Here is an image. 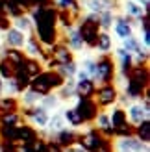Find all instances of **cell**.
Listing matches in <instances>:
<instances>
[{
    "label": "cell",
    "mask_w": 150,
    "mask_h": 152,
    "mask_svg": "<svg viewBox=\"0 0 150 152\" xmlns=\"http://www.w3.org/2000/svg\"><path fill=\"white\" fill-rule=\"evenodd\" d=\"M26 117H32L33 119V123L37 126H47L48 124V111L44 110V108H37V106H33V108H28L26 110Z\"/></svg>",
    "instance_id": "cell-9"
},
{
    "label": "cell",
    "mask_w": 150,
    "mask_h": 152,
    "mask_svg": "<svg viewBox=\"0 0 150 152\" xmlns=\"http://www.w3.org/2000/svg\"><path fill=\"white\" fill-rule=\"evenodd\" d=\"M15 71H17V65H13L9 59H6V58L0 59V78L11 80L15 76Z\"/></svg>",
    "instance_id": "cell-20"
},
{
    "label": "cell",
    "mask_w": 150,
    "mask_h": 152,
    "mask_svg": "<svg viewBox=\"0 0 150 152\" xmlns=\"http://www.w3.org/2000/svg\"><path fill=\"white\" fill-rule=\"evenodd\" d=\"M119 98V89L113 86V83H106V86L98 87V91H96V104L102 106V108H106V106H111L115 104Z\"/></svg>",
    "instance_id": "cell-4"
},
{
    "label": "cell",
    "mask_w": 150,
    "mask_h": 152,
    "mask_svg": "<svg viewBox=\"0 0 150 152\" xmlns=\"http://www.w3.org/2000/svg\"><path fill=\"white\" fill-rule=\"evenodd\" d=\"M124 11H126L128 17H135V19H141V17L146 15V11L137 2H133V0H126V2H124Z\"/></svg>",
    "instance_id": "cell-19"
},
{
    "label": "cell",
    "mask_w": 150,
    "mask_h": 152,
    "mask_svg": "<svg viewBox=\"0 0 150 152\" xmlns=\"http://www.w3.org/2000/svg\"><path fill=\"white\" fill-rule=\"evenodd\" d=\"M19 108V102L17 98H13L11 95L2 96L0 98V113H9V111H17Z\"/></svg>",
    "instance_id": "cell-22"
},
{
    "label": "cell",
    "mask_w": 150,
    "mask_h": 152,
    "mask_svg": "<svg viewBox=\"0 0 150 152\" xmlns=\"http://www.w3.org/2000/svg\"><path fill=\"white\" fill-rule=\"evenodd\" d=\"M76 139H78V135L74 134L72 130H67V128H63V130H59L58 132V145L59 147H71L72 143H76Z\"/></svg>",
    "instance_id": "cell-17"
},
{
    "label": "cell",
    "mask_w": 150,
    "mask_h": 152,
    "mask_svg": "<svg viewBox=\"0 0 150 152\" xmlns=\"http://www.w3.org/2000/svg\"><path fill=\"white\" fill-rule=\"evenodd\" d=\"M63 119H65V121H69V124H72V126H82V124H84V121H82V117H80V113L76 111V108H69V110H65Z\"/></svg>",
    "instance_id": "cell-25"
},
{
    "label": "cell",
    "mask_w": 150,
    "mask_h": 152,
    "mask_svg": "<svg viewBox=\"0 0 150 152\" xmlns=\"http://www.w3.org/2000/svg\"><path fill=\"white\" fill-rule=\"evenodd\" d=\"M58 96H54V95H44V98H43V104H41V108H44V110H48V108H56L58 106Z\"/></svg>",
    "instance_id": "cell-36"
},
{
    "label": "cell",
    "mask_w": 150,
    "mask_h": 152,
    "mask_svg": "<svg viewBox=\"0 0 150 152\" xmlns=\"http://www.w3.org/2000/svg\"><path fill=\"white\" fill-rule=\"evenodd\" d=\"M137 2H139V6H141V7H143V10H145V11H148V6H150V0H137Z\"/></svg>",
    "instance_id": "cell-41"
},
{
    "label": "cell",
    "mask_w": 150,
    "mask_h": 152,
    "mask_svg": "<svg viewBox=\"0 0 150 152\" xmlns=\"http://www.w3.org/2000/svg\"><path fill=\"white\" fill-rule=\"evenodd\" d=\"M109 123H111V128H113V132L117 130V128H121L124 124H128V119H126V111L121 110V108H115L113 111H111L109 115Z\"/></svg>",
    "instance_id": "cell-14"
},
{
    "label": "cell",
    "mask_w": 150,
    "mask_h": 152,
    "mask_svg": "<svg viewBox=\"0 0 150 152\" xmlns=\"http://www.w3.org/2000/svg\"><path fill=\"white\" fill-rule=\"evenodd\" d=\"M96 17H98V26L104 28V30H108L111 24H113V20H115L113 11H104V13H100V15H96Z\"/></svg>",
    "instance_id": "cell-29"
},
{
    "label": "cell",
    "mask_w": 150,
    "mask_h": 152,
    "mask_svg": "<svg viewBox=\"0 0 150 152\" xmlns=\"http://www.w3.org/2000/svg\"><path fill=\"white\" fill-rule=\"evenodd\" d=\"M84 6L93 15H100L104 11H111V7H115V0H84Z\"/></svg>",
    "instance_id": "cell-7"
},
{
    "label": "cell",
    "mask_w": 150,
    "mask_h": 152,
    "mask_svg": "<svg viewBox=\"0 0 150 152\" xmlns=\"http://www.w3.org/2000/svg\"><path fill=\"white\" fill-rule=\"evenodd\" d=\"M132 24L130 20H126L124 17H119L115 22V34L121 37V39H126V37H132Z\"/></svg>",
    "instance_id": "cell-15"
},
{
    "label": "cell",
    "mask_w": 150,
    "mask_h": 152,
    "mask_svg": "<svg viewBox=\"0 0 150 152\" xmlns=\"http://www.w3.org/2000/svg\"><path fill=\"white\" fill-rule=\"evenodd\" d=\"M59 89H61V98H71V96L76 95V89H74V83H72V82H69L67 86L63 83Z\"/></svg>",
    "instance_id": "cell-34"
},
{
    "label": "cell",
    "mask_w": 150,
    "mask_h": 152,
    "mask_svg": "<svg viewBox=\"0 0 150 152\" xmlns=\"http://www.w3.org/2000/svg\"><path fill=\"white\" fill-rule=\"evenodd\" d=\"M58 72L61 74V78H63V80H65V78H71V76H74V74L78 72V69H76V63H74V61H71V63H67V65H61Z\"/></svg>",
    "instance_id": "cell-31"
},
{
    "label": "cell",
    "mask_w": 150,
    "mask_h": 152,
    "mask_svg": "<svg viewBox=\"0 0 150 152\" xmlns=\"http://www.w3.org/2000/svg\"><path fill=\"white\" fill-rule=\"evenodd\" d=\"M26 52H28V56L30 58H43V54H44V50L41 48V43H37V39L35 37H30V39H26Z\"/></svg>",
    "instance_id": "cell-18"
},
{
    "label": "cell",
    "mask_w": 150,
    "mask_h": 152,
    "mask_svg": "<svg viewBox=\"0 0 150 152\" xmlns=\"http://www.w3.org/2000/svg\"><path fill=\"white\" fill-rule=\"evenodd\" d=\"M37 139V132H35V128L32 126H17V141H22V143H32Z\"/></svg>",
    "instance_id": "cell-13"
},
{
    "label": "cell",
    "mask_w": 150,
    "mask_h": 152,
    "mask_svg": "<svg viewBox=\"0 0 150 152\" xmlns=\"http://www.w3.org/2000/svg\"><path fill=\"white\" fill-rule=\"evenodd\" d=\"M96 48H98L102 54H108V52L111 50V35L108 34V32H100L98 34V37H96V45H95Z\"/></svg>",
    "instance_id": "cell-21"
},
{
    "label": "cell",
    "mask_w": 150,
    "mask_h": 152,
    "mask_svg": "<svg viewBox=\"0 0 150 152\" xmlns=\"http://www.w3.org/2000/svg\"><path fill=\"white\" fill-rule=\"evenodd\" d=\"M96 78H98L104 86L111 83L115 78V63H113V59L106 54L96 59Z\"/></svg>",
    "instance_id": "cell-3"
},
{
    "label": "cell",
    "mask_w": 150,
    "mask_h": 152,
    "mask_svg": "<svg viewBox=\"0 0 150 152\" xmlns=\"http://www.w3.org/2000/svg\"><path fill=\"white\" fill-rule=\"evenodd\" d=\"M78 34H80V37H82V41H84V45H87V47L95 48V45H96V37H98V34H100L98 17L91 13L89 17L82 19V20H80V26H78Z\"/></svg>",
    "instance_id": "cell-2"
},
{
    "label": "cell",
    "mask_w": 150,
    "mask_h": 152,
    "mask_svg": "<svg viewBox=\"0 0 150 152\" xmlns=\"http://www.w3.org/2000/svg\"><path fill=\"white\" fill-rule=\"evenodd\" d=\"M95 152H113V148H111V143L108 141V139H104L98 147H96V150Z\"/></svg>",
    "instance_id": "cell-37"
},
{
    "label": "cell",
    "mask_w": 150,
    "mask_h": 152,
    "mask_svg": "<svg viewBox=\"0 0 150 152\" xmlns=\"http://www.w3.org/2000/svg\"><path fill=\"white\" fill-rule=\"evenodd\" d=\"M67 45H69L71 50H82V48H84V41H82L78 30H71V32H69V37H67Z\"/></svg>",
    "instance_id": "cell-23"
},
{
    "label": "cell",
    "mask_w": 150,
    "mask_h": 152,
    "mask_svg": "<svg viewBox=\"0 0 150 152\" xmlns=\"http://www.w3.org/2000/svg\"><path fill=\"white\" fill-rule=\"evenodd\" d=\"M63 115H54V117H52V119H48V130L50 132H59V130H63Z\"/></svg>",
    "instance_id": "cell-32"
},
{
    "label": "cell",
    "mask_w": 150,
    "mask_h": 152,
    "mask_svg": "<svg viewBox=\"0 0 150 152\" xmlns=\"http://www.w3.org/2000/svg\"><path fill=\"white\" fill-rule=\"evenodd\" d=\"M47 152H63V148L58 145V143H48L47 145Z\"/></svg>",
    "instance_id": "cell-40"
},
{
    "label": "cell",
    "mask_w": 150,
    "mask_h": 152,
    "mask_svg": "<svg viewBox=\"0 0 150 152\" xmlns=\"http://www.w3.org/2000/svg\"><path fill=\"white\" fill-rule=\"evenodd\" d=\"M72 152H87V150H84V148H72Z\"/></svg>",
    "instance_id": "cell-42"
},
{
    "label": "cell",
    "mask_w": 150,
    "mask_h": 152,
    "mask_svg": "<svg viewBox=\"0 0 150 152\" xmlns=\"http://www.w3.org/2000/svg\"><path fill=\"white\" fill-rule=\"evenodd\" d=\"M39 100H41V95H37L35 91H32V89L26 91L24 96H22V104H24V106H32V108H33V106L39 102Z\"/></svg>",
    "instance_id": "cell-33"
},
{
    "label": "cell",
    "mask_w": 150,
    "mask_h": 152,
    "mask_svg": "<svg viewBox=\"0 0 150 152\" xmlns=\"http://www.w3.org/2000/svg\"><path fill=\"white\" fill-rule=\"evenodd\" d=\"M117 56H119V59H121V74L124 76H128V72L132 71V67H133V58H132V54H128L126 50H122V48H119L117 50Z\"/></svg>",
    "instance_id": "cell-16"
},
{
    "label": "cell",
    "mask_w": 150,
    "mask_h": 152,
    "mask_svg": "<svg viewBox=\"0 0 150 152\" xmlns=\"http://www.w3.org/2000/svg\"><path fill=\"white\" fill-rule=\"evenodd\" d=\"M122 50H126L128 54H132V52H139L141 50V45L139 41L135 39V37H126V39H122Z\"/></svg>",
    "instance_id": "cell-27"
},
{
    "label": "cell",
    "mask_w": 150,
    "mask_h": 152,
    "mask_svg": "<svg viewBox=\"0 0 150 152\" xmlns=\"http://www.w3.org/2000/svg\"><path fill=\"white\" fill-rule=\"evenodd\" d=\"M76 111L80 113V117L84 123H89V121L96 119V102L93 98H84V96H78V106H76Z\"/></svg>",
    "instance_id": "cell-5"
},
{
    "label": "cell",
    "mask_w": 150,
    "mask_h": 152,
    "mask_svg": "<svg viewBox=\"0 0 150 152\" xmlns=\"http://www.w3.org/2000/svg\"><path fill=\"white\" fill-rule=\"evenodd\" d=\"M74 89H76V95L78 96H84V98H91L95 95V82L91 78H85V80H78V83H74Z\"/></svg>",
    "instance_id": "cell-10"
},
{
    "label": "cell",
    "mask_w": 150,
    "mask_h": 152,
    "mask_svg": "<svg viewBox=\"0 0 150 152\" xmlns=\"http://www.w3.org/2000/svg\"><path fill=\"white\" fill-rule=\"evenodd\" d=\"M0 152H15V143L2 141L0 143Z\"/></svg>",
    "instance_id": "cell-38"
},
{
    "label": "cell",
    "mask_w": 150,
    "mask_h": 152,
    "mask_svg": "<svg viewBox=\"0 0 150 152\" xmlns=\"http://www.w3.org/2000/svg\"><path fill=\"white\" fill-rule=\"evenodd\" d=\"M104 141V137L100 135L98 130H89L87 134H84L80 137V145L84 147V150H96V147L100 145V143Z\"/></svg>",
    "instance_id": "cell-6"
},
{
    "label": "cell",
    "mask_w": 150,
    "mask_h": 152,
    "mask_svg": "<svg viewBox=\"0 0 150 152\" xmlns=\"http://www.w3.org/2000/svg\"><path fill=\"white\" fill-rule=\"evenodd\" d=\"M126 119H130L132 123H143V121L148 119V108H145V106H141V104H133L130 106V110H128V117Z\"/></svg>",
    "instance_id": "cell-11"
},
{
    "label": "cell",
    "mask_w": 150,
    "mask_h": 152,
    "mask_svg": "<svg viewBox=\"0 0 150 152\" xmlns=\"http://www.w3.org/2000/svg\"><path fill=\"white\" fill-rule=\"evenodd\" d=\"M24 43H26V35L19 32L17 28H9V30H6V45L7 47H11V48H22L24 47Z\"/></svg>",
    "instance_id": "cell-8"
},
{
    "label": "cell",
    "mask_w": 150,
    "mask_h": 152,
    "mask_svg": "<svg viewBox=\"0 0 150 152\" xmlns=\"http://www.w3.org/2000/svg\"><path fill=\"white\" fill-rule=\"evenodd\" d=\"M63 83H65V80L61 78V74H59L58 71H41L35 78H32V82H30V89L35 91L37 95L44 96V95H48L52 89L61 87Z\"/></svg>",
    "instance_id": "cell-1"
},
{
    "label": "cell",
    "mask_w": 150,
    "mask_h": 152,
    "mask_svg": "<svg viewBox=\"0 0 150 152\" xmlns=\"http://www.w3.org/2000/svg\"><path fill=\"white\" fill-rule=\"evenodd\" d=\"M0 89H2V83H0Z\"/></svg>",
    "instance_id": "cell-43"
},
{
    "label": "cell",
    "mask_w": 150,
    "mask_h": 152,
    "mask_svg": "<svg viewBox=\"0 0 150 152\" xmlns=\"http://www.w3.org/2000/svg\"><path fill=\"white\" fill-rule=\"evenodd\" d=\"M28 145H30V150H32V152H47V145H48V143H44L41 139H35L32 143H28Z\"/></svg>",
    "instance_id": "cell-35"
},
{
    "label": "cell",
    "mask_w": 150,
    "mask_h": 152,
    "mask_svg": "<svg viewBox=\"0 0 150 152\" xmlns=\"http://www.w3.org/2000/svg\"><path fill=\"white\" fill-rule=\"evenodd\" d=\"M19 123V113L9 111V113H0V126H17Z\"/></svg>",
    "instance_id": "cell-26"
},
{
    "label": "cell",
    "mask_w": 150,
    "mask_h": 152,
    "mask_svg": "<svg viewBox=\"0 0 150 152\" xmlns=\"http://www.w3.org/2000/svg\"><path fill=\"white\" fill-rule=\"evenodd\" d=\"M15 26H17V30L19 32H28L30 28H32V19L30 17H26V15H19L17 19H15Z\"/></svg>",
    "instance_id": "cell-30"
},
{
    "label": "cell",
    "mask_w": 150,
    "mask_h": 152,
    "mask_svg": "<svg viewBox=\"0 0 150 152\" xmlns=\"http://www.w3.org/2000/svg\"><path fill=\"white\" fill-rule=\"evenodd\" d=\"M9 26H11L9 19L4 17V15H0V30H2V32H6V30H9Z\"/></svg>",
    "instance_id": "cell-39"
},
{
    "label": "cell",
    "mask_w": 150,
    "mask_h": 152,
    "mask_svg": "<svg viewBox=\"0 0 150 152\" xmlns=\"http://www.w3.org/2000/svg\"><path fill=\"white\" fill-rule=\"evenodd\" d=\"M19 69L24 74H28L30 78H35V76L41 72V63L37 61V59H33V58H24L22 63L19 65Z\"/></svg>",
    "instance_id": "cell-12"
},
{
    "label": "cell",
    "mask_w": 150,
    "mask_h": 152,
    "mask_svg": "<svg viewBox=\"0 0 150 152\" xmlns=\"http://www.w3.org/2000/svg\"><path fill=\"white\" fill-rule=\"evenodd\" d=\"M135 134H137L139 141H141V143H145V145H146V143L150 141V123H148V119L137 124V130H135Z\"/></svg>",
    "instance_id": "cell-24"
},
{
    "label": "cell",
    "mask_w": 150,
    "mask_h": 152,
    "mask_svg": "<svg viewBox=\"0 0 150 152\" xmlns=\"http://www.w3.org/2000/svg\"><path fill=\"white\" fill-rule=\"evenodd\" d=\"M4 58L9 59V61H11L13 65H17V67L22 63V59H24L22 52H20V50H15V48H7V50L4 52Z\"/></svg>",
    "instance_id": "cell-28"
}]
</instances>
